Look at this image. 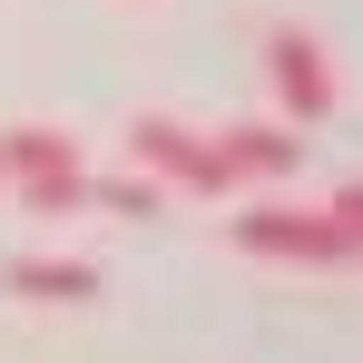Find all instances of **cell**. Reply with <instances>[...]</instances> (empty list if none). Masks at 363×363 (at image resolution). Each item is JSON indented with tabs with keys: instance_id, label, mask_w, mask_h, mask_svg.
<instances>
[{
	"instance_id": "6da1fadb",
	"label": "cell",
	"mask_w": 363,
	"mask_h": 363,
	"mask_svg": "<svg viewBox=\"0 0 363 363\" xmlns=\"http://www.w3.org/2000/svg\"><path fill=\"white\" fill-rule=\"evenodd\" d=\"M354 216H363V196L334 186L324 206H236L226 236L245 255H275V265H354Z\"/></svg>"
},
{
	"instance_id": "7a4b0ae2",
	"label": "cell",
	"mask_w": 363,
	"mask_h": 363,
	"mask_svg": "<svg viewBox=\"0 0 363 363\" xmlns=\"http://www.w3.org/2000/svg\"><path fill=\"white\" fill-rule=\"evenodd\" d=\"M128 157H138V177L147 186H177V196H226V167H216V138L186 118H138L128 128Z\"/></svg>"
},
{
	"instance_id": "3957f363",
	"label": "cell",
	"mask_w": 363,
	"mask_h": 363,
	"mask_svg": "<svg viewBox=\"0 0 363 363\" xmlns=\"http://www.w3.org/2000/svg\"><path fill=\"white\" fill-rule=\"evenodd\" d=\"M265 79H275V99H285V128H314L344 108V79H334V50L314 40V30H265Z\"/></svg>"
},
{
	"instance_id": "277c9868",
	"label": "cell",
	"mask_w": 363,
	"mask_h": 363,
	"mask_svg": "<svg viewBox=\"0 0 363 363\" xmlns=\"http://www.w3.org/2000/svg\"><path fill=\"white\" fill-rule=\"evenodd\" d=\"M216 167H226V177H295V167H304V138H295L285 118L216 128Z\"/></svg>"
},
{
	"instance_id": "5b68a950",
	"label": "cell",
	"mask_w": 363,
	"mask_h": 363,
	"mask_svg": "<svg viewBox=\"0 0 363 363\" xmlns=\"http://www.w3.org/2000/svg\"><path fill=\"white\" fill-rule=\"evenodd\" d=\"M79 138L69 128H10L0 138V186H30V177H79Z\"/></svg>"
},
{
	"instance_id": "8992f818",
	"label": "cell",
	"mask_w": 363,
	"mask_h": 363,
	"mask_svg": "<svg viewBox=\"0 0 363 363\" xmlns=\"http://www.w3.org/2000/svg\"><path fill=\"white\" fill-rule=\"evenodd\" d=\"M10 285L30 304H89L99 295V265H69V255H30V265H10Z\"/></svg>"
},
{
	"instance_id": "52a82bcc",
	"label": "cell",
	"mask_w": 363,
	"mask_h": 363,
	"mask_svg": "<svg viewBox=\"0 0 363 363\" xmlns=\"http://www.w3.org/2000/svg\"><path fill=\"white\" fill-rule=\"evenodd\" d=\"M20 206H30V216H60V206H89V167H79V177H30V186H20Z\"/></svg>"
},
{
	"instance_id": "ba28073f",
	"label": "cell",
	"mask_w": 363,
	"mask_h": 363,
	"mask_svg": "<svg viewBox=\"0 0 363 363\" xmlns=\"http://www.w3.org/2000/svg\"><path fill=\"white\" fill-rule=\"evenodd\" d=\"M89 196L118 206V216H157V186H147V177H89Z\"/></svg>"
}]
</instances>
